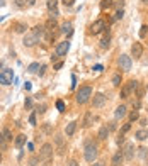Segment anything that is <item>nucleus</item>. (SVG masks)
Instances as JSON below:
<instances>
[{"instance_id": "nucleus-43", "label": "nucleus", "mask_w": 148, "mask_h": 166, "mask_svg": "<svg viewBox=\"0 0 148 166\" xmlns=\"http://www.w3.org/2000/svg\"><path fill=\"white\" fill-rule=\"evenodd\" d=\"M123 142H124V137H123V134H121V136H119V139H118V144H123Z\"/></svg>"}, {"instance_id": "nucleus-45", "label": "nucleus", "mask_w": 148, "mask_h": 166, "mask_svg": "<svg viewBox=\"0 0 148 166\" xmlns=\"http://www.w3.org/2000/svg\"><path fill=\"white\" fill-rule=\"evenodd\" d=\"M34 4H36V0H27V5H29V7H32Z\"/></svg>"}, {"instance_id": "nucleus-22", "label": "nucleus", "mask_w": 148, "mask_h": 166, "mask_svg": "<svg viewBox=\"0 0 148 166\" xmlns=\"http://www.w3.org/2000/svg\"><path fill=\"white\" fill-rule=\"evenodd\" d=\"M100 7H102V9H111V7H113V0H102V2H100Z\"/></svg>"}, {"instance_id": "nucleus-48", "label": "nucleus", "mask_w": 148, "mask_h": 166, "mask_svg": "<svg viewBox=\"0 0 148 166\" xmlns=\"http://www.w3.org/2000/svg\"><path fill=\"white\" fill-rule=\"evenodd\" d=\"M5 4V2H4V0H0V7H2V5H4Z\"/></svg>"}, {"instance_id": "nucleus-37", "label": "nucleus", "mask_w": 148, "mask_h": 166, "mask_svg": "<svg viewBox=\"0 0 148 166\" xmlns=\"http://www.w3.org/2000/svg\"><path fill=\"white\" fill-rule=\"evenodd\" d=\"M5 146V137H4V132H0V148Z\"/></svg>"}, {"instance_id": "nucleus-25", "label": "nucleus", "mask_w": 148, "mask_h": 166, "mask_svg": "<svg viewBox=\"0 0 148 166\" xmlns=\"http://www.w3.org/2000/svg\"><path fill=\"white\" fill-rule=\"evenodd\" d=\"M24 107H26V109H32V98L31 97H26V100H24Z\"/></svg>"}, {"instance_id": "nucleus-34", "label": "nucleus", "mask_w": 148, "mask_h": 166, "mask_svg": "<svg viewBox=\"0 0 148 166\" xmlns=\"http://www.w3.org/2000/svg\"><path fill=\"white\" fill-rule=\"evenodd\" d=\"M130 86H131V90H133V92H135V90L138 88V81H135V80H131V81H130Z\"/></svg>"}, {"instance_id": "nucleus-28", "label": "nucleus", "mask_w": 148, "mask_h": 166, "mask_svg": "<svg viewBox=\"0 0 148 166\" xmlns=\"http://www.w3.org/2000/svg\"><path fill=\"white\" fill-rule=\"evenodd\" d=\"M56 109L60 112H65V103H63V100H58L56 102Z\"/></svg>"}, {"instance_id": "nucleus-2", "label": "nucleus", "mask_w": 148, "mask_h": 166, "mask_svg": "<svg viewBox=\"0 0 148 166\" xmlns=\"http://www.w3.org/2000/svg\"><path fill=\"white\" fill-rule=\"evenodd\" d=\"M97 154H99L97 146L94 144V142H87V146H85V153H83L85 159H87L89 163H94L96 161V158H97Z\"/></svg>"}, {"instance_id": "nucleus-42", "label": "nucleus", "mask_w": 148, "mask_h": 166, "mask_svg": "<svg viewBox=\"0 0 148 166\" xmlns=\"http://www.w3.org/2000/svg\"><path fill=\"white\" fill-rule=\"evenodd\" d=\"M44 70H46V66H44V64H43V66H41V70H39V75H41V76H43V75H44Z\"/></svg>"}, {"instance_id": "nucleus-18", "label": "nucleus", "mask_w": 148, "mask_h": 166, "mask_svg": "<svg viewBox=\"0 0 148 166\" xmlns=\"http://www.w3.org/2000/svg\"><path fill=\"white\" fill-rule=\"evenodd\" d=\"M133 92L131 90V86H130V83H126V85L123 86V90H121V98H128L130 97V93Z\"/></svg>"}, {"instance_id": "nucleus-26", "label": "nucleus", "mask_w": 148, "mask_h": 166, "mask_svg": "<svg viewBox=\"0 0 148 166\" xmlns=\"http://www.w3.org/2000/svg\"><path fill=\"white\" fill-rule=\"evenodd\" d=\"M4 137H5V141H12V132L9 129H4Z\"/></svg>"}, {"instance_id": "nucleus-38", "label": "nucleus", "mask_w": 148, "mask_h": 166, "mask_svg": "<svg viewBox=\"0 0 148 166\" xmlns=\"http://www.w3.org/2000/svg\"><path fill=\"white\" fill-rule=\"evenodd\" d=\"M38 164V158H31L29 159V166H36Z\"/></svg>"}, {"instance_id": "nucleus-4", "label": "nucleus", "mask_w": 148, "mask_h": 166, "mask_svg": "<svg viewBox=\"0 0 148 166\" xmlns=\"http://www.w3.org/2000/svg\"><path fill=\"white\" fill-rule=\"evenodd\" d=\"M53 156V146L51 144H43V148H41L39 151V159H43V161H49Z\"/></svg>"}, {"instance_id": "nucleus-21", "label": "nucleus", "mask_w": 148, "mask_h": 166, "mask_svg": "<svg viewBox=\"0 0 148 166\" xmlns=\"http://www.w3.org/2000/svg\"><path fill=\"white\" fill-rule=\"evenodd\" d=\"M38 68H39V63H31L29 66H27V71H29V73H36V71H38Z\"/></svg>"}, {"instance_id": "nucleus-50", "label": "nucleus", "mask_w": 148, "mask_h": 166, "mask_svg": "<svg viewBox=\"0 0 148 166\" xmlns=\"http://www.w3.org/2000/svg\"><path fill=\"white\" fill-rule=\"evenodd\" d=\"M0 161H2V154H0Z\"/></svg>"}, {"instance_id": "nucleus-24", "label": "nucleus", "mask_w": 148, "mask_h": 166, "mask_svg": "<svg viewBox=\"0 0 148 166\" xmlns=\"http://www.w3.org/2000/svg\"><path fill=\"white\" fill-rule=\"evenodd\" d=\"M90 124H92V114H90V112H87V115H85V120H83V125H87V127H89Z\"/></svg>"}, {"instance_id": "nucleus-39", "label": "nucleus", "mask_w": 148, "mask_h": 166, "mask_svg": "<svg viewBox=\"0 0 148 166\" xmlns=\"http://www.w3.org/2000/svg\"><path fill=\"white\" fill-rule=\"evenodd\" d=\"M36 112H39V114H44V112H46V105H39Z\"/></svg>"}, {"instance_id": "nucleus-19", "label": "nucleus", "mask_w": 148, "mask_h": 166, "mask_svg": "<svg viewBox=\"0 0 148 166\" xmlns=\"http://www.w3.org/2000/svg\"><path fill=\"white\" fill-rule=\"evenodd\" d=\"M97 136H99V139H102V141L107 139V136H109V127H100Z\"/></svg>"}, {"instance_id": "nucleus-35", "label": "nucleus", "mask_w": 148, "mask_h": 166, "mask_svg": "<svg viewBox=\"0 0 148 166\" xmlns=\"http://www.w3.org/2000/svg\"><path fill=\"white\" fill-rule=\"evenodd\" d=\"M131 129V124H124V125H123V129H121V134H124V132H128Z\"/></svg>"}, {"instance_id": "nucleus-29", "label": "nucleus", "mask_w": 148, "mask_h": 166, "mask_svg": "<svg viewBox=\"0 0 148 166\" xmlns=\"http://www.w3.org/2000/svg\"><path fill=\"white\" fill-rule=\"evenodd\" d=\"M109 41H111V37H109V36H106V37L100 41V46H102V47H107V46H109Z\"/></svg>"}, {"instance_id": "nucleus-9", "label": "nucleus", "mask_w": 148, "mask_h": 166, "mask_svg": "<svg viewBox=\"0 0 148 166\" xmlns=\"http://www.w3.org/2000/svg\"><path fill=\"white\" fill-rule=\"evenodd\" d=\"M123 154H124V159H133V156H135V146L126 144L124 149H123Z\"/></svg>"}, {"instance_id": "nucleus-6", "label": "nucleus", "mask_w": 148, "mask_h": 166, "mask_svg": "<svg viewBox=\"0 0 148 166\" xmlns=\"http://www.w3.org/2000/svg\"><path fill=\"white\" fill-rule=\"evenodd\" d=\"M12 80H14L12 70H4V71L0 73V83H2V85H10Z\"/></svg>"}, {"instance_id": "nucleus-15", "label": "nucleus", "mask_w": 148, "mask_h": 166, "mask_svg": "<svg viewBox=\"0 0 148 166\" xmlns=\"http://www.w3.org/2000/svg\"><path fill=\"white\" fill-rule=\"evenodd\" d=\"M14 144H15V148H22V146L26 144V136H24V134H21V136L14 137Z\"/></svg>"}, {"instance_id": "nucleus-23", "label": "nucleus", "mask_w": 148, "mask_h": 166, "mask_svg": "<svg viewBox=\"0 0 148 166\" xmlns=\"http://www.w3.org/2000/svg\"><path fill=\"white\" fill-rule=\"evenodd\" d=\"M113 85L114 86L121 85V75H114V76H113Z\"/></svg>"}, {"instance_id": "nucleus-11", "label": "nucleus", "mask_w": 148, "mask_h": 166, "mask_svg": "<svg viewBox=\"0 0 148 166\" xmlns=\"http://www.w3.org/2000/svg\"><path fill=\"white\" fill-rule=\"evenodd\" d=\"M106 103V95L104 93H96L94 95V107H102Z\"/></svg>"}, {"instance_id": "nucleus-1", "label": "nucleus", "mask_w": 148, "mask_h": 166, "mask_svg": "<svg viewBox=\"0 0 148 166\" xmlns=\"http://www.w3.org/2000/svg\"><path fill=\"white\" fill-rule=\"evenodd\" d=\"M44 34H46V27L44 26H36L31 29V32H27L26 37H24V46L31 47V46H34L36 43H39V39L44 37Z\"/></svg>"}, {"instance_id": "nucleus-14", "label": "nucleus", "mask_w": 148, "mask_h": 166, "mask_svg": "<svg viewBox=\"0 0 148 166\" xmlns=\"http://www.w3.org/2000/svg\"><path fill=\"white\" fill-rule=\"evenodd\" d=\"M124 115H126V107L119 105L118 109H116V112H114V117H116V119H123Z\"/></svg>"}, {"instance_id": "nucleus-31", "label": "nucleus", "mask_w": 148, "mask_h": 166, "mask_svg": "<svg viewBox=\"0 0 148 166\" xmlns=\"http://www.w3.org/2000/svg\"><path fill=\"white\" fill-rule=\"evenodd\" d=\"M123 15H124V10H118V12H116V15H114V21H119V19H123Z\"/></svg>"}, {"instance_id": "nucleus-49", "label": "nucleus", "mask_w": 148, "mask_h": 166, "mask_svg": "<svg viewBox=\"0 0 148 166\" xmlns=\"http://www.w3.org/2000/svg\"><path fill=\"white\" fill-rule=\"evenodd\" d=\"M141 2H143V4H148V0H141Z\"/></svg>"}, {"instance_id": "nucleus-32", "label": "nucleus", "mask_w": 148, "mask_h": 166, "mask_svg": "<svg viewBox=\"0 0 148 166\" xmlns=\"http://www.w3.org/2000/svg\"><path fill=\"white\" fill-rule=\"evenodd\" d=\"M146 31H148V26H141V29H140V36L145 37V36H146Z\"/></svg>"}, {"instance_id": "nucleus-46", "label": "nucleus", "mask_w": 148, "mask_h": 166, "mask_svg": "<svg viewBox=\"0 0 148 166\" xmlns=\"http://www.w3.org/2000/svg\"><path fill=\"white\" fill-rule=\"evenodd\" d=\"M61 66H63V63H56V64H55V70H60Z\"/></svg>"}, {"instance_id": "nucleus-17", "label": "nucleus", "mask_w": 148, "mask_h": 166, "mask_svg": "<svg viewBox=\"0 0 148 166\" xmlns=\"http://www.w3.org/2000/svg\"><path fill=\"white\" fill-rule=\"evenodd\" d=\"M75 129H77V122H70L68 125H66V129H65V132H66V136H73V132H75Z\"/></svg>"}, {"instance_id": "nucleus-3", "label": "nucleus", "mask_w": 148, "mask_h": 166, "mask_svg": "<svg viewBox=\"0 0 148 166\" xmlns=\"http://www.w3.org/2000/svg\"><path fill=\"white\" fill-rule=\"evenodd\" d=\"M92 97V88L90 86H80V90L77 92V102L79 103H85L89 102V98Z\"/></svg>"}, {"instance_id": "nucleus-20", "label": "nucleus", "mask_w": 148, "mask_h": 166, "mask_svg": "<svg viewBox=\"0 0 148 166\" xmlns=\"http://www.w3.org/2000/svg\"><path fill=\"white\" fill-rule=\"evenodd\" d=\"M14 29H15V32H19V34H22V32H26V24H21V22H17L15 26H14Z\"/></svg>"}, {"instance_id": "nucleus-12", "label": "nucleus", "mask_w": 148, "mask_h": 166, "mask_svg": "<svg viewBox=\"0 0 148 166\" xmlns=\"http://www.w3.org/2000/svg\"><path fill=\"white\" fill-rule=\"evenodd\" d=\"M123 159H124V154H123V151H118V153L113 156V166H119L123 163Z\"/></svg>"}, {"instance_id": "nucleus-44", "label": "nucleus", "mask_w": 148, "mask_h": 166, "mask_svg": "<svg viewBox=\"0 0 148 166\" xmlns=\"http://www.w3.org/2000/svg\"><path fill=\"white\" fill-rule=\"evenodd\" d=\"M24 88H26V90H31V83H29V81H26V83H24Z\"/></svg>"}, {"instance_id": "nucleus-27", "label": "nucleus", "mask_w": 148, "mask_h": 166, "mask_svg": "<svg viewBox=\"0 0 148 166\" xmlns=\"http://www.w3.org/2000/svg\"><path fill=\"white\" fill-rule=\"evenodd\" d=\"M14 4H15V7H19V9H22V7H24V5L27 4L26 0H14Z\"/></svg>"}, {"instance_id": "nucleus-47", "label": "nucleus", "mask_w": 148, "mask_h": 166, "mask_svg": "<svg viewBox=\"0 0 148 166\" xmlns=\"http://www.w3.org/2000/svg\"><path fill=\"white\" fill-rule=\"evenodd\" d=\"M113 129H116V125H114V122L109 124V131H113Z\"/></svg>"}, {"instance_id": "nucleus-36", "label": "nucleus", "mask_w": 148, "mask_h": 166, "mask_svg": "<svg viewBox=\"0 0 148 166\" xmlns=\"http://www.w3.org/2000/svg\"><path fill=\"white\" fill-rule=\"evenodd\" d=\"M61 2H63V5H65V7H72L75 0H61Z\"/></svg>"}, {"instance_id": "nucleus-5", "label": "nucleus", "mask_w": 148, "mask_h": 166, "mask_svg": "<svg viewBox=\"0 0 148 166\" xmlns=\"http://www.w3.org/2000/svg\"><path fill=\"white\" fill-rule=\"evenodd\" d=\"M118 64H119V68L121 70H124V71H130L131 70V58L130 56H126V54H121L119 56V60H118Z\"/></svg>"}, {"instance_id": "nucleus-16", "label": "nucleus", "mask_w": 148, "mask_h": 166, "mask_svg": "<svg viewBox=\"0 0 148 166\" xmlns=\"http://www.w3.org/2000/svg\"><path fill=\"white\" fill-rule=\"evenodd\" d=\"M135 136L138 141H145V139H148V131L146 129H140V131H136Z\"/></svg>"}, {"instance_id": "nucleus-10", "label": "nucleus", "mask_w": 148, "mask_h": 166, "mask_svg": "<svg viewBox=\"0 0 148 166\" xmlns=\"http://www.w3.org/2000/svg\"><path fill=\"white\" fill-rule=\"evenodd\" d=\"M131 54L135 56V58H140V56L143 54V46L140 43H135L133 46H131Z\"/></svg>"}, {"instance_id": "nucleus-33", "label": "nucleus", "mask_w": 148, "mask_h": 166, "mask_svg": "<svg viewBox=\"0 0 148 166\" xmlns=\"http://www.w3.org/2000/svg\"><path fill=\"white\" fill-rule=\"evenodd\" d=\"M29 124H31V125H36V114H34V112L29 115Z\"/></svg>"}, {"instance_id": "nucleus-40", "label": "nucleus", "mask_w": 148, "mask_h": 166, "mask_svg": "<svg viewBox=\"0 0 148 166\" xmlns=\"http://www.w3.org/2000/svg\"><path fill=\"white\" fill-rule=\"evenodd\" d=\"M66 166H79V163L75 161V159H72V161H68V163H66Z\"/></svg>"}, {"instance_id": "nucleus-13", "label": "nucleus", "mask_w": 148, "mask_h": 166, "mask_svg": "<svg viewBox=\"0 0 148 166\" xmlns=\"http://www.w3.org/2000/svg\"><path fill=\"white\" fill-rule=\"evenodd\" d=\"M61 32L66 36H72V32H73V26H72V22H65L63 26H61Z\"/></svg>"}, {"instance_id": "nucleus-41", "label": "nucleus", "mask_w": 148, "mask_h": 166, "mask_svg": "<svg viewBox=\"0 0 148 166\" xmlns=\"http://www.w3.org/2000/svg\"><path fill=\"white\" fill-rule=\"evenodd\" d=\"M94 70H96V71H102L104 68H102V64H97V66H94Z\"/></svg>"}, {"instance_id": "nucleus-8", "label": "nucleus", "mask_w": 148, "mask_h": 166, "mask_svg": "<svg viewBox=\"0 0 148 166\" xmlns=\"http://www.w3.org/2000/svg\"><path fill=\"white\" fill-rule=\"evenodd\" d=\"M68 51H70V43L68 41H63V43H60L56 46V54L58 56H65Z\"/></svg>"}, {"instance_id": "nucleus-30", "label": "nucleus", "mask_w": 148, "mask_h": 166, "mask_svg": "<svg viewBox=\"0 0 148 166\" xmlns=\"http://www.w3.org/2000/svg\"><path fill=\"white\" fill-rule=\"evenodd\" d=\"M130 119H131V120H138V119H140L138 110H133V112H131V114H130Z\"/></svg>"}, {"instance_id": "nucleus-7", "label": "nucleus", "mask_w": 148, "mask_h": 166, "mask_svg": "<svg viewBox=\"0 0 148 166\" xmlns=\"http://www.w3.org/2000/svg\"><path fill=\"white\" fill-rule=\"evenodd\" d=\"M106 29V22L102 21V19H99V21H96L94 24L90 26V32L92 34H100L102 31Z\"/></svg>"}]
</instances>
